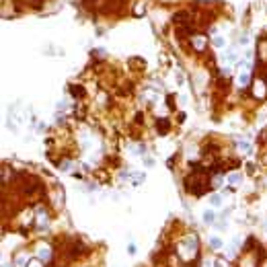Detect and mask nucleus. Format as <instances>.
<instances>
[{
	"mask_svg": "<svg viewBox=\"0 0 267 267\" xmlns=\"http://www.w3.org/2000/svg\"><path fill=\"white\" fill-rule=\"evenodd\" d=\"M4 267H8V265H6V263H4Z\"/></svg>",
	"mask_w": 267,
	"mask_h": 267,
	"instance_id": "obj_16",
	"label": "nucleus"
},
{
	"mask_svg": "<svg viewBox=\"0 0 267 267\" xmlns=\"http://www.w3.org/2000/svg\"><path fill=\"white\" fill-rule=\"evenodd\" d=\"M228 181H230L232 185H238V183L243 181V177H241V173H232L230 177H228Z\"/></svg>",
	"mask_w": 267,
	"mask_h": 267,
	"instance_id": "obj_4",
	"label": "nucleus"
},
{
	"mask_svg": "<svg viewBox=\"0 0 267 267\" xmlns=\"http://www.w3.org/2000/svg\"><path fill=\"white\" fill-rule=\"evenodd\" d=\"M218 267H226V261L224 259H218Z\"/></svg>",
	"mask_w": 267,
	"mask_h": 267,
	"instance_id": "obj_15",
	"label": "nucleus"
},
{
	"mask_svg": "<svg viewBox=\"0 0 267 267\" xmlns=\"http://www.w3.org/2000/svg\"><path fill=\"white\" fill-rule=\"evenodd\" d=\"M214 45H216V47H224V45H226V39L220 37V35H218V37H214Z\"/></svg>",
	"mask_w": 267,
	"mask_h": 267,
	"instance_id": "obj_8",
	"label": "nucleus"
},
{
	"mask_svg": "<svg viewBox=\"0 0 267 267\" xmlns=\"http://www.w3.org/2000/svg\"><path fill=\"white\" fill-rule=\"evenodd\" d=\"M72 95H74V97H76V95L80 97V95H82V88H80V86H72Z\"/></svg>",
	"mask_w": 267,
	"mask_h": 267,
	"instance_id": "obj_13",
	"label": "nucleus"
},
{
	"mask_svg": "<svg viewBox=\"0 0 267 267\" xmlns=\"http://www.w3.org/2000/svg\"><path fill=\"white\" fill-rule=\"evenodd\" d=\"M238 41H241V43H243V45H244V43H249V37H247V35H243V37H241Z\"/></svg>",
	"mask_w": 267,
	"mask_h": 267,
	"instance_id": "obj_14",
	"label": "nucleus"
},
{
	"mask_svg": "<svg viewBox=\"0 0 267 267\" xmlns=\"http://www.w3.org/2000/svg\"><path fill=\"white\" fill-rule=\"evenodd\" d=\"M193 45H195V49H203V45H206L203 37H195V39H193Z\"/></svg>",
	"mask_w": 267,
	"mask_h": 267,
	"instance_id": "obj_7",
	"label": "nucleus"
},
{
	"mask_svg": "<svg viewBox=\"0 0 267 267\" xmlns=\"http://www.w3.org/2000/svg\"><path fill=\"white\" fill-rule=\"evenodd\" d=\"M226 62H228V64L236 62V54H234V51H228V54H226Z\"/></svg>",
	"mask_w": 267,
	"mask_h": 267,
	"instance_id": "obj_11",
	"label": "nucleus"
},
{
	"mask_svg": "<svg viewBox=\"0 0 267 267\" xmlns=\"http://www.w3.org/2000/svg\"><path fill=\"white\" fill-rule=\"evenodd\" d=\"M185 19H187V14H185V12H177V14L173 17V21H185Z\"/></svg>",
	"mask_w": 267,
	"mask_h": 267,
	"instance_id": "obj_12",
	"label": "nucleus"
},
{
	"mask_svg": "<svg viewBox=\"0 0 267 267\" xmlns=\"http://www.w3.org/2000/svg\"><path fill=\"white\" fill-rule=\"evenodd\" d=\"M37 255H39V259H47V255H49V249H47V247H41Z\"/></svg>",
	"mask_w": 267,
	"mask_h": 267,
	"instance_id": "obj_10",
	"label": "nucleus"
},
{
	"mask_svg": "<svg viewBox=\"0 0 267 267\" xmlns=\"http://www.w3.org/2000/svg\"><path fill=\"white\" fill-rule=\"evenodd\" d=\"M236 82H238L241 86H244V84L249 82V72H241V74H238V78H236Z\"/></svg>",
	"mask_w": 267,
	"mask_h": 267,
	"instance_id": "obj_3",
	"label": "nucleus"
},
{
	"mask_svg": "<svg viewBox=\"0 0 267 267\" xmlns=\"http://www.w3.org/2000/svg\"><path fill=\"white\" fill-rule=\"evenodd\" d=\"M210 203H212V206H220V203H222V197L218 195V193H214V195H210Z\"/></svg>",
	"mask_w": 267,
	"mask_h": 267,
	"instance_id": "obj_6",
	"label": "nucleus"
},
{
	"mask_svg": "<svg viewBox=\"0 0 267 267\" xmlns=\"http://www.w3.org/2000/svg\"><path fill=\"white\" fill-rule=\"evenodd\" d=\"M238 150H241V152H249V150H251V144H249V142H238Z\"/></svg>",
	"mask_w": 267,
	"mask_h": 267,
	"instance_id": "obj_9",
	"label": "nucleus"
},
{
	"mask_svg": "<svg viewBox=\"0 0 267 267\" xmlns=\"http://www.w3.org/2000/svg\"><path fill=\"white\" fill-rule=\"evenodd\" d=\"M222 238L220 236H212V238H210V247H212V249H222Z\"/></svg>",
	"mask_w": 267,
	"mask_h": 267,
	"instance_id": "obj_2",
	"label": "nucleus"
},
{
	"mask_svg": "<svg viewBox=\"0 0 267 267\" xmlns=\"http://www.w3.org/2000/svg\"><path fill=\"white\" fill-rule=\"evenodd\" d=\"M214 218H216V214H214L212 210H206L203 216H201V220L206 222V224H214Z\"/></svg>",
	"mask_w": 267,
	"mask_h": 267,
	"instance_id": "obj_1",
	"label": "nucleus"
},
{
	"mask_svg": "<svg viewBox=\"0 0 267 267\" xmlns=\"http://www.w3.org/2000/svg\"><path fill=\"white\" fill-rule=\"evenodd\" d=\"M156 128L160 129V134H166V129H169V121H166V119H160Z\"/></svg>",
	"mask_w": 267,
	"mask_h": 267,
	"instance_id": "obj_5",
	"label": "nucleus"
}]
</instances>
